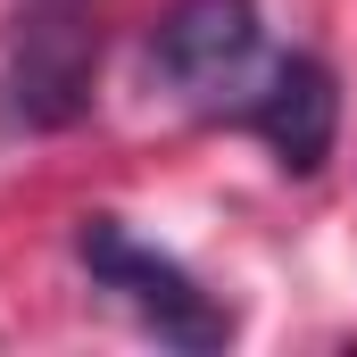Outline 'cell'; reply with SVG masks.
Instances as JSON below:
<instances>
[{
    "instance_id": "obj_1",
    "label": "cell",
    "mask_w": 357,
    "mask_h": 357,
    "mask_svg": "<svg viewBox=\"0 0 357 357\" xmlns=\"http://www.w3.org/2000/svg\"><path fill=\"white\" fill-rule=\"evenodd\" d=\"M75 258L100 291H116L158 341H175V349H225V333H233V316L216 307V291H199V274L167 258V250H150V241H133L116 216H84V233H75Z\"/></svg>"
},
{
    "instance_id": "obj_2",
    "label": "cell",
    "mask_w": 357,
    "mask_h": 357,
    "mask_svg": "<svg viewBox=\"0 0 357 357\" xmlns=\"http://www.w3.org/2000/svg\"><path fill=\"white\" fill-rule=\"evenodd\" d=\"M100 84V33L75 0H42L0 59V133H67Z\"/></svg>"
},
{
    "instance_id": "obj_4",
    "label": "cell",
    "mask_w": 357,
    "mask_h": 357,
    "mask_svg": "<svg viewBox=\"0 0 357 357\" xmlns=\"http://www.w3.org/2000/svg\"><path fill=\"white\" fill-rule=\"evenodd\" d=\"M241 125L266 142L291 175H316L333 158V133H341V84H333V67L307 59V50L274 59L266 75L250 84V100H241Z\"/></svg>"
},
{
    "instance_id": "obj_3",
    "label": "cell",
    "mask_w": 357,
    "mask_h": 357,
    "mask_svg": "<svg viewBox=\"0 0 357 357\" xmlns=\"http://www.w3.org/2000/svg\"><path fill=\"white\" fill-rule=\"evenodd\" d=\"M150 75L191 108H241L266 75V17L258 0H175L150 33Z\"/></svg>"
}]
</instances>
